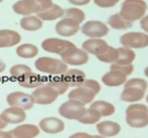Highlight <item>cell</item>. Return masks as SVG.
Listing matches in <instances>:
<instances>
[{
    "instance_id": "1",
    "label": "cell",
    "mask_w": 148,
    "mask_h": 138,
    "mask_svg": "<svg viewBox=\"0 0 148 138\" xmlns=\"http://www.w3.org/2000/svg\"><path fill=\"white\" fill-rule=\"evenodd\" d=\"M126 122L130 126L142 129L148 126V107L143 103H132L126 109Z\"/></svg>"
},
{
    "instance_id": "2",
    "label": "cell",
    "mask_w": 148,
    "mask_h": 138,
    "mask_svg": "<svg viewBox=\"0 0 148 138\" xmlns=\"http://www.w3.org/2000/svg\"><path fill=\"white\" fill-rule=\"evenodd\" d=\"M53 4L52 0H20L13 4L12 9L16 14L28 16L45 11Z\"/></svg>"
},
{
    "instance_id": "3",
    "label": "cell",
    "mask_w": 148,
    "mask_h": 138,
    "mask_svg": "<svg viewBox=\"0 0 148 138\" xmlns=\"http://www.w3.org/2000/svg\"><path fill=\"white\" fill-rule=\"evenodd\" d=\"M147 8V4L143 0H125L119 14L126 20L134 22L144 17Z\"/></svg>"
},
{
    "instance_id": "4",
    "label": "cell",
    "mask_w": 148,
    "mask_h": 138,
    "mask_svg": "<svg viewBox=\"0 0 148 138\" xmlns=\"http://www.w3.org/2000/svg\"><path fill=\"white\" fill-rule=\"evenodd\" d=\"M38 71L50 75H63L67 70V65L62 60L50 57H40L35 62Z\"/></svg>"
},
{
    "instance_id": "5",
    "label": "cell",
    "mask_w": 148,
    "mask_h": 138,
    "mask_svg": "<svg viewBox=\"0 0 148 138\" xmlns=\"http://www.w3.org/2000/svg\"><path fill=\"white\" fill-rule=\"evenodd\" d=\"M85 105L74 99H69L64 102L59 108V114L69 120L78 121L85 114Z\"/></svg>"
},
{
    "instance_id": "6",
    "label": "cell",
    "mask_w": 148,
    "mask_h": 138,
    "mask_svg": "<svg viewBox=\"0 0 148 138\" xmlns=\"http://www.w3.org/2000/svg\"><path fill=\"white\" fill-rule=\"evenodd\" d=\"M60 56L64 63L70 66H82L89 60L88 53L75 45L66 49Z\"/></svg>"
},
{
    "instance_id": "7",
    "label": "cell",
    "mask_w": 148,
    "mask_h": 138,
    "mask_svg": "<svg viewBox=\"0 0 148 138\" xmlns=\"http://www.w3.org/2000/svg\"><path fill=\"white\" fill-rule=\"evenodd\" d=\"M120 43L130 49H142L148 46V34L141 32H130L120 37Z\"/></svg>"
},
{
    "instance_id": "8",
    "label": "cell",
    "mask_w": 148,
    "mask_h": 138,
    "mask_svg": "<svg viewBox=\"0 0 148 138\" xmlns=\"http://www.w3.org/2000/svg\"><path fill=\"white\" fill-rule=\"evenodd\" d=\"M7 102L10 106H15L29 110L35 105L33 96L21 91H14L9 93L7 96Z\"/></svg>"
},
{
    "instance_id": "9",
    "label": "cell",
    "mask_w": 148,
    "mask_h": 138,
    "mask_svg": "<svg viewBox=\"0 0 148 138\" xmlns=\"http://www.w3.org/2000/svg\"><path fill=\"white\" fill-rule=\"evenodd\" d=\"M35 103L40 105H49L53 103L59 96L55 89L46 84L37 88L32 93Z\"/></svg>"
},
{
    "instance_id": "10",
    "label": "cell",
    "mask_w": 148,
    "mask_h": 138,
    "mask_svg": "<svg viewBox=\"0 0 148 138\" xmlns=\"http://www.w3.org/2000/svg\"><path fill=\"white\" fill-rule=\"evenodd\" d=\"M82 32L91 38H101L106 36L109 32V29L105 23L98 20L88 21L82 25Z\"/></svg>"
},
{
    "instance_id": "11",
    "label": "cell",
    "mask_w": 148,
    "mask_h": 138,
    "mask_svg": "<svg viewBox=\"0 0 148 138\" xmlns=\"http://www.w3.org/2000/svg\"><path fill=\"white\" fill-rule=\"evenodd\" d=\"M75 45L72 42L60 38L51 37L43 40L41 47L45 51L61 55L65 50L72 46Z\"/></svg>"
},
{
    "instance_id": "12",
    "label": "cell",
    "mask_w": 148,
    "mask_h": 138,
    "mask_svg": "<svg viewBox=\"0 0 148 138\" xmlns=\"http://www.w3.org/2000/svg\"><path fill=\"white\" fill-rule=\"evenodd\" d=\"M80 29L79 23L69 17H64L55 26L56 33L62 37H71L78 32Z\"/></svg>"
},
{
    "instance_id": "13",
    "label": "cell",
    "mask_w": 148,
    "mask_h": 138,
    "mask_svg": "<svg viewBox=\"0 0 148 138\" xmlns=\"http://www.w3.org/2000/svg\"><path fill=\"white\" fill-rule=\"evenodd\" d=\"M39 128L47 134H59L65 129V124L62 119L55 116H48L42 119L39 122Z\"/></svg>"
},
{
    "instance_id": "14",
    "label": "cell",
    "mask_w": 148,
    "mask_h": 138,
    "mask_svg": "<svg viewBox=\"0 0 148 138\" xmlns=\"http://www.w3.org/2000/svg\"><path fill=\"white\" fill-rule=\"evenodd\" d=\"M1 119L5 123L17 124L24 122L26 119L25 110L15 106H10L4 109L1 114Z\"/></svg>"
},
{
    "instance_id": "15",
    "label": "cell",
    "mask_w": 148,
    "mask_h": 138,
    "mask_svg": "<svg viewBox=\"0 0 148 138\" xmlns=\"http://www.w3.org/2000/svg\"><path fill=\"white\" fill-rule=\"evenodd\" d=\"M95 96L96 94L95 92L92 91L87 86L82 85V86L76 87L73 90L71 91L68 94V98L69 99L78 101L82 104L86 105L88 103H92Z\"/></svg>"
},
{
    "instance_id": "16",
    "label": "cell",
    "mask_w": 148,
    "mask_h": 138,
    "mask_svg": "<svg viewBox=\"0 0 148 138\" xmlns=\"http://www.w3.org/2000/svg\"><path fill=\"white\" fill-rule=\"evenodd\" d=\"M10 132L12 138H36L40 134V128L33 124H23Z\"/></svg>"
},
{
    "instance_id": "17",
    "label": "cell",
    "mask_w": 148,
    "mask_h": 138,
    "mask_svg": "<svg viewBox=\"0 0 148 138\" xmlns=\"http://www.w3.org/2000/svg\"><path fill=\"white\" fill-rule=\"evenodd\" d=\"M98 134L106 137H114L121 132V126L117 122L111 120H105L96 125Z\"/></svg>"
},
{
    "instance_id": "18",
    "label": "cell",
    "mask_w": 148,
    "mask_h": 138,
    "mask_svg": "<svg viewBox=\"0 0 148 138\" xmlns=\"http://www.w3.org/2000/svg\"><path fill=\"white\" fill-rule=\"evenodd\" d=\"M108 45L101 38H90L82 43V49L90 54L98 56L106 51Z\"/></svg>"
},
{
    "instance_id": "19",
    "label": "cell",
    "mask_w": 148,
    "mask_h": 138,
    "mask_svg": "<svg viewBox=\"0 0 148 138\" xmlns=\"http://www.w3.org/2000/svg\"><path fill=\"white\" fill-rule=\"evenodd\" d=\"M127 80V76L119 70H110L102 77V81L106 86L117 87L124 84Z\"/></svg>"
},
{
    "instance_id": "20",
    "label": "cell",
    "mask_w": 148,
    "mask_h": 138,
    "mask_svg": "<svg viewBox=\"0 0 148 138\" xmlns=\"http://www.w3.org/2000/svg\"><path fill=\"white\" fill-rule=\"evenodd\" d=\"M21 41V36L12 30H0V48L13 47Z\"/></svg>"
},
{
    "instance_id": "21",
    "label": "cell",
    "mask_w": 148,
    "mask_h": 138,
    "mask_svg": "<svg viewBox=\"0 0 148 138\" xmlns=\"http://www.w3.org/2000/svg\"><path fill=\"white\" fill-rule=\"evenodd\" d=\"M62 77L69 87H79L82 86L86 80L85 73L79 69H70L66 70Z\"/></svg>"
},
{
    "instance_id": "22",
    "label": "cell",
    "mask_w": 148,
    "mask_h": 138,
    "mask_svg": "<svg viewBox=\"0 0 148 138\" xmlns=\"http://www.w3.org/2000/svg\"><path fill=\"white\" fill-rule=\"evenodd\" d=\"M19 85L26 89H37L43 86L44 83V79L40 75L37 73H27L25 76L17 80Z\"/></svg>"
},
{
    "instance_id": "23",
    "label": "cell",
    "mask_w": 148,
    "mask_h": 138,
    "mask_svg": "<svg viewBox=\"0 0 148 138\" xmlns=\"http://www.w3.org/2000/svg\"><path fill=\"white\" fill-rule=\"evenodd\" d=\"M145 91L136 87H124L121 94V100L129 103H136L144 98Z\"/></svg>"
},
{
    "instance_id": "24",
    "label": "cell",
    "mask_w": 148,
    "mask_h": 138,
    "mask_svg": "<svg viewBox=\"0 0 148 138\" xmlns=\"http://www.w3.org/2000/svg\"><path fill=\"white\" fill-rule=\"evenodd\" d=\"M64 9L58 4H53L50 8L37 14V16L43 21H53L64 17Z\"/></svg>"
},
{
    "instance_id": "25",
    "label": "cell",
    "mask_w": 148,
    "mask_h": 138,
    "mask_svg": "<svg viewBox=\"0 0 148 138\" xmlns=\"http://www.w3.org/2000/svg\"><path fill=\"white\" fill-rule=\"evenodd\" d=\"M20 27L25 31L34 32L39 30L43 26V20L38 16H25L20 22Z\"/></svg>"
},
{
    "instance_id": "26",
    "label": "cell",
    "mask_w": 148,
    "mask_h": 138,
    "mask_svg": "<svg viewBox=\"0 0 148 138\" xmlns=\"http://www.w3.org/2000/svg\"><path fill=\"white\" fill-rule=\"evenodd\" d=\"M90 107L96 109L102 117L111 116L116 112L115 106L112 103L106 101H95L91 103Z\"/></svg>"
},
{
    "instance_id": "27",
    "label": "cell",
    "mask_w": 148,
    "mask_h": 138,
    "mask_svg": "<svg viewBox=\"0 0 148 138\" xmlns=\"http://www.w3.org/2000/svg\"><path fill=\"white\" fill-rule=\"evenodd\" d=\"M16 53L22 58L30 59L35 57L38 54V48L33 44L25 43L17 47Z\"/></svg>"
},
{
    "instance_id": "28",
    "label": "cell",
    "mask_w": 148,
    "mask_h": 138,
    "mask_svg": "<svg viewBox=\"0 0 148 138\" xmlns=\"http://www.w3.org/2000/svg\"><path fill=\"white\" fill-rule=\"evenodd\" d=\"M108 23L112 28L115 30H124L132 27L133 22H129L123 18L119 13L112 14L108 19Z\"/></svg>"
},
{
    "instance_id": "29",
    "label": "cell",
    "mask_w": 148,
    "mask_h": 138,
    "mask_svg": "<svg viewBox=\"0 0 148 138\" xmlns=\"http://www.w3.org/2000/svg\"><path fill=\"white\" fill-rule=\"evenodd\" d=\"M117 49L119 52V57L115 63L119 65L132 64L136 57V54L132 49L126 47H119Z\"/></svg>"
},
{
    "instance_id": "30",
    "label": "cell",
    "mask_w": 148,
    "mask_h": 138,
    "mask_svg": "<svg viewBox=\"0 0 148 138\" xmlns=\"http://www.w3.org/2000/svg\"><path fill=\"white\" fill-rule=\"evenodd\" d=\"M101 115L96 109L93 108H86L83 116L78 120V122L84 124H97L101 119Z\"/></svg>"
},
{
    "instance_id": "31",
    "label": "cell",
    "mask_w": 148,
    "mask_h": 138,
    "mask_svg": "<svg viewBox=\"0 0 148 138\" xmlns=\"http://www.w3.org/2000/svg\"><path fill=\"white\" fill-rule=\"evenodd\" d=\"M97 58L101 62L106 63H114L116 62L119 57L118 49L108 46L105 52L99 55L96 56Z\"/></svg>"
},
{
    "instance_id": "32",
    "label": "cell",
    "mask_w": 148,
    "mask_h": 138,
    "mask_svg": "<svg viewBox=\"0 0 148 138\" xmlns=\"http://www.w3.org/2000/svg\"><path fill=\"white\" fill-rule=\"evenodd\" d=\"M50 86H51L53 89L57 91L59 95L64 94L65 92L69 89V85L66 83V82L64 80L63 77H56L50 80V81L47 83Z\"/></svg>"
},
{
    "instance_id": "33",
    "label": "cell",
    "mask_w": 148,
    "mask_h": 138,
    "mask_svg": "<svg viewBox=\"0 0 148 138\" xmlns=\"http://www.w3.org/2000/svg\"><path fill=\"white\" fill-rule=\"evenodd\" d=\"M30 72H32L31 68L29 66H27V65L25 64L14 65L10 70V75L17 80H19L22 77L25 76L26 74L30 73Z\"/></svg>"
},
{
    "instance_id": "34",
    "label": "cell",
    "mask_w": 148,
    "mask_h": 138,
    "mask_svg": "<svg viewBox=\"0 0 148 138\" xmlns=\"http://www.w3.org/2000/svg\"><path fill=\"white\" fill-rule=\"evenodd\" d=\"M64 17L72 18L80 24V23H82L85 20V14L82 10L79 9L78 8L72 7V8L64 9Z\"/></svg>"
},
{
    "instance_id": "35",
    "label": "cell",
    "mask_w": 148,
    "mask_h": 138,
    "mask_svg": "<svg viewBox=\"0 0 148 138\" xmlns=\"http://www.w3.org/2000/svg\"><path fill=\"white\" fill-rule=\"evenodd\" d=\"M136 87L141 89L145 91L147 90L148 83L145 79L140 78H133L130 79V80H127L126 83H124V87Z\"/></svg>"
},
{
    "instance_id": "36",
    "label": "cell",
    "mask_w": 148,
    "mask_h": 138,
    "mask_svg": "<svg viewBox=\"0 0 148 138\" xmlns=\"http://www.w3.org/2000/svg\"><path fill=\"white\" fill-rule=\"evenodd\" d=\"M111 70H119L121 73H124V74L127 75V76H130V74H132L134 70V66L132 64L130 65H119L117 64V63H112V65L111 66Z\"/></svg>"
},
{
    "instance_id": "37",
    "label": "cell",
    "mask_w": 148,
    "mask_h": 138,
    "mask_svg": "<svg viewBox=\"0 0 148 138\" xmlns=\"http://www.w3.org/2000/svg\"><path fill=\"white\" fill-rule=\"evenodd\" d=\"M82 85H84V86H87L90 89H91L92 91L95 92L96 95L101 91V85H100V83L97 80H93V79H86Z\"/></svg>"
},
{
    "instance_id": "38",
    "label": "cell",
    "mask_w": 148,
    "mask_h": 138,
    "mask_svg": "<svg viewBox=\"0 0 148 138\" xmlns=\"http://www.w3.org/2000/svg\"><path fill=\"white\" fill-rule=\"evenodd\" d=\"M120 0H94V3L101 8H110L115 6Z\"/></svg>"
},
{
    "instance_id": "39",
    "label": "cell",
    "mask_w": 148,
    "mask_h": 138,
    "mask_svg": "<svg viewBox=\"0 0 148 138\" xmlns=\"http://www.w3.org/2000/svg\"><path fill=\"white\" fill-rule=\"evenodd\" d=\"M69 138H93V135L87 133V132H80L72 134L69 137Z\"/></svg>"
},
{
    "instance_id": "40",
    "label": "cell",
    "mask_w": 148,
    "mask_h": 138,
    "mask_svg": "<svg viewBox=\"0 0 148 138\" xmlns=\"http://www.w3.org/2000/svg\"><path fill=\"white\" fill-rule=\"evenodd\" d=\"M69 3L75 6L87 5L90 2L91 0H68Z\"/></svg>"
},
{
    "instance_id": "41",
    "label": "cell",
    "mask_w": 148,
    "mask_h": 138,
    "mask_svg": "<svg viewBox=\"0 0 148 138\" xmlns=\"http://www.w3.org/2000/svg\"><path fill=\"white\" fill-rule=\"evenodd\" d=\"M140 26H141V28L148 34V15L142 18L140 21Z\"/></svg>"
},
{
    "instance_id": "42",
    "label": "cell",
    "mask_w": 148,
    "mask_h": 138,
    "mask_svg": "<svg viewBox=\"0 0 148 138\" xmlns=\"http://www.w3.org/2000/svg\"><path fill=\"white\" fill-rule=\"evenodd\" d=\"M0 138H12L10 132L7 131H3L2 129L0 130Z\"/></svg>"
},
{
    "instance_id": "43",
    "label": "cell",
    "mask_w": 148,
    "mask_h": 138,
    "mask_svg": "<svg viewBox=\"0 0 148 138\" xmlns=\"http://www.w3.org/2000/svg\"><path fill=\"white\" fill-rule=\"evenodd\" d=\"M6 69V64L2 60L0 59V73H2L3 71H4V70Z\"/></svg>"
},
{
    "instance_id": "44",
    "label": "cell",
    "mask_w": 148,
    "mask_h": 138,
    "mask_svg": "<svg viewBox=\"0 0 148 138\" xmlns=\"http://www.w3.org/2000/svg\"><path fill=\"white\" fill-rule=\"evenodd\" d=\"M7 126V124L5 123V122L3 121V119H1V115H0V130H1V129H4Z\"/></svg>"
},
{
    "instance_id": "45",
    "label": "cell",
    "mask_w": 148,
    "mask_h": 138,
    "mask_svg": "<svg viewBox=\"0 0 148 138\" xmlns=\"http://www.w3.org/2000/svg\"><path fill=\"white\" fill-rule=\"evenodd\" d=\"M93 138H108V137H106L102 136L101 135H93Z\"/></svg>"
},
{
    "instance_id": "46",
    "label": "cell",
    "mask_w": 148,
    "mask_h": 138,
    "mask_svg": "<svg viewBox=\"0 0 148 138\" xmlns=\"http://www.w3.org/2000/svg\"><path fill=\"white\" fill-rule=\"evenodd\" d=\"M144 73H145V75L146 77H147V78H148V66H147V68H146L145 69Z\"/></svg>"
},
{
    "instance_id": "47",
    "label": "cell",
    "mask_w": 148,
    "mask_h": 138,
    "mask_svg": "<svg viewBox=\"0 0 148 138\" xmlns=\"http://www.w3.org/2000/svg\"><path fill=\"white\" fill-rule=\"evenodd\" d=\"M146 101H147V103H148V94H147V96H146Z\"/></svg>"
},
{
    "instance_id": "48",
    "label": "cell",
    "mask_w": 148,
    "mask_h": 138,
    "mask_svg": "<svg viewBox=\"0 0 148 138\" xmlns=\"http://www.w3.org/2000/svg\"><path fill=\"white\" fill-rule=\"evenodd\" d=\"M3 1H4V0H0V3H1V2H2Z\"/></svg>"
}]
</instances>
